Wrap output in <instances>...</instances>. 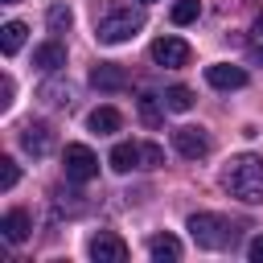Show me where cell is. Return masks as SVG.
<instances>
[{
	"mask_svg": "<svg viewBox=\"0 0 263 263\" xmlns=\"http://www.w3.org/2000/svg\"><path fill=\"white\" fill-rule=\"evenodd\" d=\"M21 148L33 152V156H45V152L53 148V132H49V123H25V127H21Z\"/></svg>",
	"mask_w": 263,
	"mask_h": 263,
	"instance_id": "obj_10",
	"label": "cell"
},
{
	"mask_svg": "<svg viewBox=\"0 0 263 263\" xmlns=\"http://www.w3.org/2000/svg\"><path fill=\"white\" fill-rule=\"evenodd\" d=\"M144 4H148V0H144Z\"/></svg>",
	"mask_w": 263,
	"mask_h": 263,
	"instance_id": "obj_27",
	"label": "cell"
},
{
	"mask_svg": "<svg viewBox=\"0 0 263 263\" xmlns=\"http://www.w3.org/2000/svg\"><path fill=\"white\" fill-rule=\"evenodd\" d=\"M205 82L214 90H242L247 86V70L230 66V62H218V66H205Z\"/></svg>",
	"mask_w": 263,
	"mask_h": 263,
	"instance_id": "obj_8",
	"label": "cell"
},
{
	"mask_svg": "<svg viewBox=\"0 0 263 263\" xmlns=\"http://www.w3.org/2000/svg\"><path fill=\"white\" fill-rule=\"evenodd\" d=\"M45 25H49V33H66V29L74 25V12H70L66 4H53V8L45 12Z\"/></svg>",
	"mask_w": 263,
	"mask_h": 263,
	"instance_id": "obj_19",
	"label": "cell"
},
{
	"mask_svg": "<svg viewBox=\"0 0 263 263\" xmlns=\"http://www.w3.org/2000/svg\"><path fill=\"white\" fill-rule=\"evenodd\" d=\"M160 99H164V107H168V111H177V115L193 107V90H189V86H168Z\"/></svg>",
	"mask_w": 263,
	"mask_h": 263,
	"instance_id": "obj_18",
	"label": "cell"
},
{
	"mask_svg": "<svg viewBox=\"0 0 263 263\" xmlns=\"http://www.w3.org/2000/svg\"><path fill=\"white\" fill-rule=\"evenodd\" d=\"M189 58H193V49H189V41H181V37H160V41H152V62H156V66L181 70V66H189Z\"/></svg>",
	"mask_w": 263,
	"mask_h": 263,
	"instance_id": "obj_6",
	"label": "cell"
},
{
	"mask_svg": "<svg viewBox=\"0 0 263 263\" xmlns=\"http://www.w3.org/2000/svg\"><path fill=\"white\" fill-rule=\"evenodd\" d=\"M90 82H95L99 90H123V86H127V70L115 66V62H99V66L90 70Z\"/></svg>",
	"mask_w": 263,
	"mask_h": 263,
	"instance_id": "obj_12",
	"label": "cell"
},
{
	"mask_svg": "<svg viewBox=\"0 0 263 263\" xmlns=\"http://www.w3.org/2000/svg\"><path fill=\"white\" fill-rule=\"evenodd\" d=\"M173 148H177L181 156H189V160H201V156L210 152V136H205L201 127H177V132H173Z\"/></svg>",
	"mask_w": 263,
	"mask_h": 263,
	"instance_id": "obj_9",
	"label": "cell"
},
{
	"mask_svg": "<svg viewBox=\"0 0 263 263\" xmlns=\"http://www.w3.org/2000/svg\"><path fill=\"white\" fill-rule=\"evenodd\" d=\"M33 66H41L45 74H53V70H62L66 66V45L53 37V41H41L37 49H33Z\"/></svg>",
	"mask_w": 263,
	"mask_h": 263,
	"instance_id": "obj_11",
	"label": "cell"
},
{
	"mask_svg": "<svg viewBox=\"0 0 263 263\" xmlns=\"http://www.w3.org/2000/svg\"><path fill=\"white\" fill-rule=\"evenodd\" d=\"M0 107H4V111L12 107V78H8V74L0 78Z\"/></svg>",
	"mask_w": 263,
	"mask_h": 263,
	"instance_id": "obj_25",
	"label": "cell"
},
{
	"mask_svg": "<svg viewBox=\"0 0 263 263\" xmlns=\"http://www.w3.org/2000/svg\"><path fill=\"white\" fill-rule=\"evenodd\" d=\"M189 234L205 251H226V247L238 242V226L230 218H222V214H193L189 218Z\"/></svg>",
	"mask_w": 263,
	"mask_h": 263,
	"instance_id": "obj_3",
	"label": "cell"
},
{
	"mask_svg": "<svg viewBox=\"0 0 263 263\" xmlns=\"http://www.w3.org/2000/svg\"><path fill=\"white\" fill-rule=\"evenodd\" d=\"M4 4H16V0H4Z\"/></svg>",
	"mask_w": 263,
	"mask_h": 263,
	"instance_id": "obj_26",
	"label": "cell"
},
{
	"mask_svg": "<svg viewBox=\"0 0 263 263\" xmlns=\"http://www.w3.org/2000/svg\"><path fill=\"white\" fill-rule=\"evenodd\" d=\"M197 12H201L197 0H177V4H173V25H189V21H197Z\"/></svg>",
	"mask_w": 263,
	"mask_h": 263,
	"instance_id": "obj_21",
	"label": "cell"
},
{
	"mask_svg": "<svg viewBox=\"0 0 263 263\" xmlns=\"http://www.w3.org/2000/svg\"><path fill=\"white\" fill-rule=\"evenodd\" d=\"M0 230H4V238H8V242H25V238H29V230H33V222H29V214H25V210H8V214H4V222H0Z\"/></svg>",
	"mask_w": 263,
	"mask_h": 263,
	"instance_id": "obj_14",
	"label": "cell"
},
{
	"mask_svg": "<svg viewBox=\"0 0 263 263\" xmlns=\"http://www.w3.org/2000/svg\"><path fill=\"white\" fill-rule=\"evenodd\" d=\"M25 33H29V29H25L21 21H8V25L0 29V49H4L8 58H12V53H16L21 45H25Z\"/></svg>",
	"mask_w": 263,
	"mask_h": 263,
	"instance_id": "obj_17",
	"label": "cell"
},
{
	"mask_svg": "<svg viewBox=\"0 0 263 263\" xmlns=\"http://www.w3.org/2000/svg\"><path fill=\"white\" fill-rule=\"evenodd\" d=\"M41 99H45L49 107H70V82H66V86L45 82V86H41Z\"/></svg>",
	"mask_w": 263,
	"mask_h": 263,
	"instance_id": "obj_20",
	"label": "cell"
},
{
	"mask_svg": "<svg viewBox=\"0 0 263 263\" xmlns=\"http://www.w3.org/2000/svg\"><path fill=\"white\" fill-rule=\"evenodd\" d=\"M86 127H90V132H99V136H111V132H119V127H123V115H119L115 107H95V111L86 115Z\"/></svg>",
	"mask_w": 263,
	"mask_h": 263,
	"instance_id": "obj_13",
	"label": "cell"
},
{
	"mask_svg": "<svg viewBox=\"0 0 263 263\" xmlns=\"http://www.w3.org/2000/svg\"><path fill=\"white\" fill-rule=\"evenodd\" d=\"M16 177H21V173H16V160H12V156H0V189H12Z\"/></svg>",
	"mask_w": 263,
	"mask_h": 263,
	"instance_id": "obj_22",
	"label": "cell"
},
{
	"mask_svg": "<svg viewBox=\"0 0 263 263\" xmlns=\"http://www.w3.org/2000/svg\"><path fill=\"white\" fill-rule=\"evenodd\" d=\"M148 255L152 259H181V242L173 234H152L148 238Z\"/></svg>",
	"mask_w": 263,
	"mask_h": 263,
	"instance_id": "obj_16",
	"label": "cell"
},
{
	"mask_svg": "<svg viewBox=\"0 0 263 263\" xmlns=\"http://www.w3.org/2000/svg\"><path fill=\"white\" fill-rule=\"evenodd\" d=\"M140 29H144V8L119 4V0L95 4V37H99L103 45H119V41L136 37Z\"/></svg>",
	"mask_w": 263,
	"mask_h": 263,
	"instance_id": "obj_1",
	"label": "cell"
},
{
	"mask_svg": "<svg viewBox=\"0 0 263 263\" xmlns=\"http://www.w3.org/2000/svg\"><path fill=\"white\" fill-rule=\"evenodd\" d=\"M251 53L263 62V12L255 16V25H251Z\"/></svg>",
	"mask_w": 263,
	"mask_h": 263,
	"instance_id": "obj_23",
	"label": "cell"
},
{
	"mask_svg": "<svg viewBox=\"0 0 263 263\" xmlns=\"http://www.w3.org/2000/svg\"><path fill=\"white\" fill-rule=\"evenodd\" d=\"M164 99L160 95H140V119L148 123V127H156V123H164Z\"/></svg>",
	"mask_w": 263,
	"mask_h": 263,
	"instance_id": "obj_15",
	"label": "cell"
},
{
	"mask_svg": "<svg viewBox=\"0 0 263 263\" xmlns=\"http://www.w3.org/2000/svg\"><path fill=\"white\" fill-rule=\"evenodd\" d=\"M247 259H251V263H263V234H255V238L247 242Z\"/></svg>",
	"mask_w": 263,
	"mask_h": 263,
	"instance_id": "obj_24",
	"label": "cell"
},
{
	"mask_svg": "<svg viewBox=\"0 0 263 263\" xmlns=\"http://www.w3.org/2000/svg\"><path fill=\"white\" fill-rule=\"evenodd\" d=\"M86 251H90V259H95V263H123V259H127V242H123L119 234H111V230L90 234Z\"/></svg>",
	"mask_w": 263,
	"mask_h": 263,
	"instance_id": "obj_7",
	"label": "cell"
},
{
	"mask_svg": "<svg viewBox=\"0 0 263 263\" xmlns=\"http://www.w3.org/2000/svg\"><path fill=\"white\" fill-rule=\"evenodd\" d=\"M164 164V152L160 144H136V140H123L111 148V168L115 173H132V168H160Z\"/></svg>",
	"mask_w": 263,
	"mask_h": 263,
	"instance_id": "obj_4",
	"label": "cell"
},
{
	"mask_svg": "<svg viewBox=\"0 0 263 263\" xmlns=\"http://www.w3.org/2000/svg\"><path fill=\"white\" fill-rule=\"evenodd\" d=\"M62 168H66V181L86 185V181L99 177V156H95L86 144H66V152H62Z\"/></svg>",
	"mask_w": 263,
	"mask_h": 263,
	"instance_id": "obj_5",
	"label": "cell"
},
{
	"mask_svg": "<svg viewBox=\"0 0 263 263\" xmlns=\"http://www.w3.org/2000/svg\"><path fill=\"white\" fill-rule=\"evenodd\" d=\"M222 185H226L230 197H238L247 205H259L263 201V156H255V152L230 156V164L222 168Z\"/></svg>",
	"mask_w": 263,
	"mask_h": 263,
	"instance_id": "obj_2",
	"label": "cell"
}]
</instances>
